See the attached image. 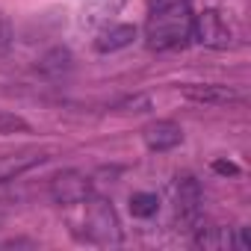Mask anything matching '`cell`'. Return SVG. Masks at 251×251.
I'll return each instance as SVG.
<instances>
[{"label": "cell", "instance_id": "cell-1", "mask_svg": "<svg viewBox=\"0 0 251 251\" xmlns=\"http://www.w3.org/2000/svg\"><path fill=\"white\" fill-rule=\"evenodd\" d=\"M192 39V15L186 0H151L145 42L151 50H172Z\"/></svg>", "mask_w": 251, "mask_h": 251}, {"label": "cell", "instance_id": "cell-2", "mask_svg": "<svg viewBox=\"0 0 251 251\" xmlns=\"http://www.w3.org/2000/svg\"><path fill=\"white\" fill-rule=\"evenodd\" d=\"M86 239L95 245H118L121 242V225L109 201L103 198H86Z\"/></svg>", "mask_w": 251, "mask_h": 251}, {"label": "cell", "instance_id": "cell-3", "mask_svg": "<svg viewBox=\"0 0 251 251\" xmlns=\"http://www.w3.org/2000/svg\"><path fill=\"white\" fill-rule=\"evenodd\" d=\"M192 36L204 48H216V50L233 45V33L216 9H204L201 15H192Z\"/></svg>", "mask_w": 251, "mask_h": 251}, {"label": "cell", "instance_id": "cell-4", "mask_svg": "<svg viewBox=\"0 0 251 251\" xmlns=\"http://www.w3.org/2000/svg\"><path fill=\"white\" fill-rule=\"evenodd\" d=\"M183 98L195 100V103H210V106H225V103H236L242 100V89L227 86V83H183L177 86Z\"/></svg>", "mask_w": 251, "mask_h": 251}, {"label": "cell", "instance_id": "cell-5", "mask_svg": "<svg viewBox=\"0 0 251 251\" xmlns=\"http://www.w3.org/2000/svg\"><path fill=\"white\" fill-rule=\"evenodd\" d=\"M50 195L62 207H74V204H83L92 195V186H89V177L83 172L71 169V172H62L50 180Z\"/></svg>", "mask_w": 251, "mask_h": 251}, {"label": "cell", "instance_id": "cell-6", "mask_svg": "<svg viewBox=\"0 0 251 251\" xmlns=\"http://www.w3.org/2000/svg\"><path fill=\"white\" fill-rule=\"evenodd\" d=\"M175 210H177V222L183 227H195L201 219V186L195 177H180L177 189H175Z\"/></svg>", "mask_w": 251, "mask_h": 251}, {"label": "cell", "instance_id": "cell-7", "mask_svg": "<svg viewBox=\"0 0 251 251\" xmlns=\"http://www.w3.org/2000/svg\"><path fill=\"white\" fill-rule=\"evenodd\" d=\"M195 245L198 248H236V251H248L251 239L245 227H201L195 233Z\"/></svg>", "mask_w": 251, "mask_h": 251}, {"label": "cell", "instance_id": "cell-8", "mask_svg": "<svg viewBox=\"0 0 251 251\" xmlns=\"http://www.w3.org/2000/svg\"><path fill=\"white\" fill-rule=\"evenodd\" d=\"M142 139H145L148 151L163 154V151H172V148H177L183 142V130L175 121H154L142 130Z\"/></svg>", "mask_w": 251, "mask_h": 251}, {"label": "cell", "instance_id": "cell-9", "mask_svg": "<svg viewBox=\"0 0 251 251\" xmlns=\"http://www.w3.org/2000/svg\"><path fill=\"white\" fill-rule=\"evenodd\" d=\"M133 39H136V27H133V24H115V27H109L106 33H100V39L95 42V48H98L100 53H112V50L127 48Z\"/></svg>", "mask_w": 251, "mask_h": 251}, {"label": "cell", "instance_id": "cell-10", "mask_svg": "<svg viewBox=\"0 0 251 251\" xmlns=\"http://www.w3.org/2000/svg\"><path fill=\"white\" fill-rule=\"evenodd\" d=\"M39 163H45L42 154H27V157H15V154H9V157H0V180H12V177L30 172L33 166H39Z\"/></svg>", "mask_w": 251, "mask_h": 251}, {"label": "cell", "instance_id": "cell-11", "mask_svg": "<svg viewBox=\"0 0 251 251\" xmlns=\"http://www.w3.org/2000/svg\"><path fill=\"white\" fill-rule=\"evenodd\" d=\"M157 207H160V198H157L154 192H136V195H130V213L139 216V219L154 216Z\"/></svg>", "mask_w": 251, "mask_h": 251}, {"label": "cell", "instance_id": "cell-12", "mask_svg": "<svg viewBox=\"0 0 251 251\" xmlns=\"http://www.w3.org/2000/svg\"><path fill=\"white\" fill-rule=\"evenodd\" d=\"M27 130H30V124L18 112L0 109V133H27Z\"/></svg>", "mask_w": 251, "mask_h": 251}, {"label": "cell", "instance_id": "cell-13", "mask_svg": "<svg viewBox=\"0 0 251 251\" xmlns=\"http://www.w3.org/2000/svg\"><path fill=\"white\" fill-rule=\"evenodd\" d=\"M115 109H121V112H148V109H151V98H145V95L124 98V100L115 103Z\"/></svg>", "mask_w": 251, "mask_h": 251}, {"label": "cell", "instance_id": "cell-14", "mask_svg": "<svg viewBox=\"0 0 251 251\" xmlns=\"http://www.w3.org/2000/svg\"><path fill=\"white\" fill-rule=\"evenodd\" d=\"M213 169H216L219 175H239V166H236V163H225V160H216Z\"/></svg>", "mask_w": 251, "mask_h": 251}]
</instances>
